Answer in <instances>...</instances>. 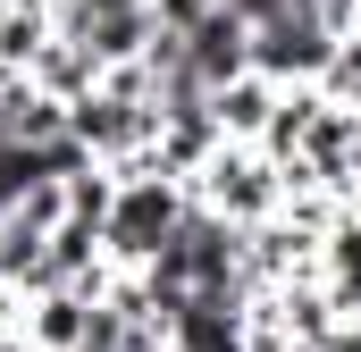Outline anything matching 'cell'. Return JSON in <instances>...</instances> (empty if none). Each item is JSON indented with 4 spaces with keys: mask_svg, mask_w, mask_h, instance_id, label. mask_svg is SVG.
<instances>
[{
    "mask_svg": "<svg viewBox=\"0 0 361 352\" xmlns=\"http://www.w3.org/2000/svg\"><path fill=\"white\" fill-rule=\"evenodd\" d=\"M185 210H193V184H177V176H118V201L101 218V260L126 277L152 268L160 244L185 227Z\"/></svg>",
    "mask_w": 361,
    "mask_h": 352,
    "instance_id": "cell-1",
    "label": "cell"
},
{
    "mask_svg": "<svg viewBox=\"0 0 361 352\" xmlns=\"http://www.w3.org/2000/svg\"><path fill=\"white\" fill-rule=\"evenodd\" d=\"M193 201L219 210V218H235V227L252 235V227L286 218V160H269L261 143H219L210 168L193 176Z\"/></svg>",
    "mask_w": 361,
    "mask_h": 352,
    "instance_id": "cell-2",
    "label": "cell"
},
{
    "mask_svg": "<svg viewBox=\"0 0 361 352\" xmlns=\"http://www.w3.org/2000/svg\"><path fill=\"white\" fill-rule=\"evenodd\" d=\"M336 42H345V34H336L311 0H286L277 17L252 25V76H269L277 92L319 84V76H328V59H336Z\"/></svg>",
    "mask_w": 361,
    "mask_h": 352,
    "instance_id": "cell-3",
    "label": "cell"
},
{
    "mask_svg": "<svg viewBox=\"0 0 361 352\" xmlns=\"http://www.w3.org/2000/svg\"><path fill=\"white\" fill-rule=\"evenodd\" d=\"M185 59H193V76L210 92L235 84V76H252V25H244L235 8H210L202 25H185Z\"/></svg>",
    "mask_w": 361,
    "mask_h": 352,
    "instance_id": "cell-4",
    "label": "cell"
},
{
    "mask_svg": "<svg viewBox=\"0 0 361 352\" xmlns=\"http://www.w3.org/2000/svg\"><path fill=\"white\" fill-rule=\"evenodd\" d=\"M85 336H92V294L59 285V294L25 302V344L34 352H85Z\"/></svg>",
    "mask_w": 361,
    "mask_h": 352,
    "instance_id": "cell-5",
    "label": "cell"
},
{
    "mask_svg": "<svg viewBox=\"0 0 361 352\" xmlns=\"http://www.w3.org/2000/svg\"><path fill=\"white\" fill-rule=\"evenodd\" d=\"M277 101H286V92H277L269 76H235V84L210 92V118H219V134H227V143H269Z\"/></svg>",
    "mask_w": 361,
    "mask_h": 352,
    "instance_id": "cell-6",
    "label": "cell"
},
{
    "mask_svg": "<svg viewBox=\"0 0 361 352\" xmlns=\"http://www.w3.org/2000/svg\"><path fill=\"white\" fill-rule=\"evenodd\" d=\"M25 76L51 92V101H68V109H76L85 92H101V59H92L85 42H59V34H51V42H42V59H34Z\"/></svg>",
    "mask_w": 361,
    "mask_h": 352,
    "instance_id": "cell-7",
    "label": "cell"
},
{
    "mask_svg": "<svg viewBox=\"0 0 361 352\" xmlns=\"http://www.w3.org/2000/svg\"><path fill=\"white\" fill-rule=\"evenodd\" d=\"M109 201H118V176H109V168H85V176H68V218L101 227V218H109Z\"/></svg>",
    "mask_w": 361,
    "mask_h": 352,
    "instance_id": "cell-8",
    "label": "cell"
},
{
    "mask_svg": "<svg viewBox=\"0 0 361 352\" xmlns=\"http://www.w3.org/2000/svg\"><path fill=\"white\" fill-rule=\"evenodd\" d=\"M152 8H160V25H202V17H210V8H227V0H152Z\"/></svg>",
    "mask_w": 361,
    "mask_h": 352,
    "instance_id": "cell-9",
    "label": "cell"
},
{
    "mask_svg": "<svg viewBox=\"0 0 361 352\" xmlns=\"http://www.w3.org/2000/svg\"><path fill=\"white\" fill-rule=\"evenodd\" d=\"M328 352H361V327H336V336H328Z\"/></svg>",
    "mask_w": 361,
    "mask_h": 352,
    "instance_id": "cell-10",
    "label": "cell"
},
{
    "mask_svg": "<svg viewBox=\"0 0 361 352\" xmlns=\"http://www.w3.org/2000/svg\"><path fill=\"white\" fill-rule=\"evenodd\" d=\"M0 285H8V277H0Z\"/></svg>",
    "mask_w": 361,
    "mask_h": 352,
    "instance_id": "cell-11",
    "label": "cell"
}]
</instances>
